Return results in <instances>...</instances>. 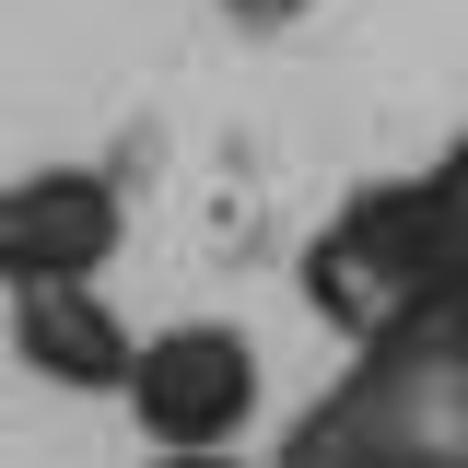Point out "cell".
Masks as SVG:
<instances>
[{"label": "cell", "instance_id": "6da1fadb", "mask_svg": "<svg viewBox=\"0 0 468 468\" xmlns=\"http://www.w3.org/2000/svg\"><path fill=\"white\" fill-rule=\"evenodd\" d=\"M270 468H468V292L351 340V375L282 433Z\"/></svg>", "mask_w": 468, "mask_h": 468}, {"label": "cell", "instance_id": "7a4b0ae2", "mask_svg": "<svg viewBox=\"0 0 468 468\" xmlns=\"http://www.w3.org/2000/svg\"><path fill=\"white\" fill-rule=\"evenodd\" d=\"M468 292V223L445 199V176H387V187H351L340 211L304 246V304L340 328V340H375L421 304Z\"/></svg>", "mask_w": 468, "mask_h": 468}, {"label": "cell", "instance_id": "3957f363", "mask_svg": "<svg viewBox=\"0 0 468 468\" xmlns=\"http://www.w3.org/2000/svg\"><path fill=\"white\" fill-rule=\"evenodd\" d=\"M258 340L223 328V316H187V328H153L141 363H129V421L165 445V457H199V445H246L258 421Z\"/></svg>", "mask_w": 468, "mask_h": 468}, {"label": "cell", "instance_id": "277c9868", "mask_svg": "<svg viewBox=\"0 0 468 468\" xmlns=\"http://www.w3.org/2000/svg\"><path fill=\"white\" fill-rule=\"evenodd\" d=\"M129 234V199L82 165L12 176L0 187V292H48V282H94Z\"/></svg>", "mask_w": 468, "mask_h": 468}, {"label": "cell", "instance_id": "5b68a950", "mask_svg": "<svg viewBox=\"0 0 468 468\" xmlns=\"http://www.w3.org/2000/svg\"><path fill=\"white\" fill-rule=\"evenodd\" d=\"M12 351H24L48 387H82V399H129V363H141V340L117 328V304L94 282L12 292Z\"/></svg>", "mask_w": 468, "mask_h": 468}, {"label": "cell", "instance_id": "8992f818", "mask_svg": "<svg viewBox=\"0 0 468 468\" xmlns=\"http://www.w3.org/2000/svg\"><path fill=\"white\" fill-rule=\"evenodd\" d=\"M153 468H270V457H234V445H199V457H165V445H153Z\"/></svg>", "mask_w": 468, "mask_h": 468}, {"label": "cell", "instance_id": "52a82bcc", "mask_svg": "<svg viewBox=\"0 0 468 468\" xmlns=\"http://www.w3.org/2000/svg\"><path fill=\"white\" fill-rule=\"evenodd\" d=\"M433 176H445V199H457V223H468V141H457V153H445Z\"/></svg>", "mask_w": 468, "mask_h": 468}, {"label": "cell", "instance_id": "ba28073f", "mask_svg": "<svg viewBox=\"0 0 468 468\" xmlns=\"http://www.w3.org/2000/svg\"><path fill=\"white\" fill-rule=\"evenodd\" d=\"M234 12H304V0H234Z\"/></svg>", "mask_w": 468, "mask_h": 468}]
</instances>
